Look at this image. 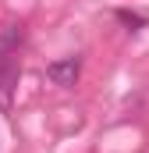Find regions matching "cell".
<instances>
[{"mask_svg": "<svg viewBox=\"0 0 149 153\" xmlns=\"http://www.w3.org/2000/svg\"><path fill=\"white\" fill-rule=\"evenodd\" d=\"M117 22H121V25H128V29H142V25H146V18H142V14H135V11H117Z\"/></svg>", "mask_w": 149, "mask_h": 153, "instance_id": "cell-3", "label": "cell"}, {"mask_svg": "<svg viewBox=\"0 0 149 153\" xmlns=\"http://www.w3.org/2000/svg\"><path fill=\"white\" fill-rule=\"evenodd\" d=\"M18 53H4L0 50V107H7L11 103V89H14V82H18Z\"/></svg>", "mask_w": 149, "mask_h": 153, "instance_id": "cell-1", "label": "cell"}, {"mask_svg": "<svg viewBox=\"0 0 149 153\" xmlns=\"http://www.w3.org/2000/svg\"><path fill=\"white\" fill-rule=\"evenodd\" d=\"M78 71H82V61H78V57H64V61L46 64V78H53L57 85H74Z\"/></svg>", "mask_w": 149, "mask_h": 153, "instance_id": "cell-2", "label": "cell"}]
</instances>
